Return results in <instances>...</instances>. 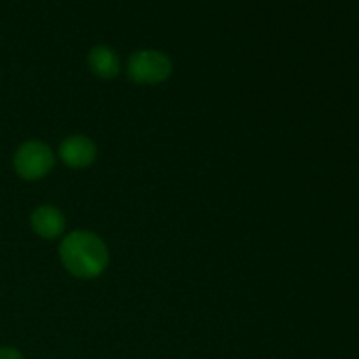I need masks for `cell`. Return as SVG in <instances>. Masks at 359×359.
Wrapping results in <instances>:
<instances>
[{
	"label": "cell",
	"instance_id": "cell-1",
	"mask_svg": "<svg viewBox=\"0 0 359 359\" xmlns=\"http://www.w3.org/2000/svg\"><path fill=\"white\" fill-rule=\"evenodd\" d=\"M63 266L79 279H95L109 265V251L98 235L77 230L67 235L60 245Z\"/></svg>",
	"mask_w": 359,
	"mask_h": 359
},
{
	"label": "cell",
	"instance_id": "cell-2",
	"mask_svg": "<svg viewBox=\"0 0 359 359\" xmlns=\"http://www.w3.org/2000/svg\"><path fill=\"white\" fill-rule=\"evenodd\" d=\"M126 72L137 84H160L170 77L172 62L165 53L142 49L130 56Z\"/></svg>",
	"mask_w": 359,
	"mask_h": 359
},
{
	"label": "cell",
	"instance_id": "cell-3",
	"mask_svg": "<svg viewBox=\"0 0 359 359\" xmlns=\"http://www.w3.org/2000/svg\"><path fill=\"white\" fill-rule=\"evenodd\" d=\"M53 167H55V154L39 140L21 144L14 154V170L25 181H37L46 177Z\"/></svg>",
	"mask_w": 359,
	"mask_h": 359
},
{
	"label": "cell",
	"instance_id": "cell-4",
	"mask_svg": "<svg viewBox=\"0 0 359 359\" xmlns=\"http://www.w3.org/2000/svg\"><path fill=\"white\" fill-rule=\"evenodd\" d=\"M60 158L70 168H86L97 158V146L86 135H72L60 146Z\"/></svg>",
	"mask_w": 359,
	"mask_h": 359
},
{
	"label": "cell",
	"instance_id": "cell-5",
	"mask_svg": "<svg viewBox=\"0 0 359 359\" xmlns=\"http://www.w3.org/2000/svg\"><path fill=\"white\" fill-rule=\"evenodd\" d=\"M32 228L42 238H56L65 231V216L53 205L37 207L32 214Z\"/></svg>",
	"mask_w": 359,
	"mask_h": 359
},
{
	"label": "cell",
	"instance_id": "cell-6",
	"mask_svg": "<svg viewBox=\"0 0 359 359\" xmlns=\"http://www.w3.org/2000/svg\"><path fill=\"white\" fill-rule=\"evenodd\" d=\"M88 63H90L91 72L97 74L98 77H104V79H112L121 70L119 56L109 46H97V48L91 49L90 55H88Z\"/></svg>",
	"mask_w": 359,
	"mask_h": 359
},
{
	"label": "cell",
	"instance_id": "cell-7",
	"mask_svg": "<svg viewBox=\"0 0 359 359\" xmlns=\"http://www.w3.org/2000/svg\"><path fill=\"white\" fill-rule=\"evenodd\" d=\"M0 359H23V356L13 347H0Z\"/></svg>",
	"mask_w": 359,
	"mask_h": 359
}]
</instances>
